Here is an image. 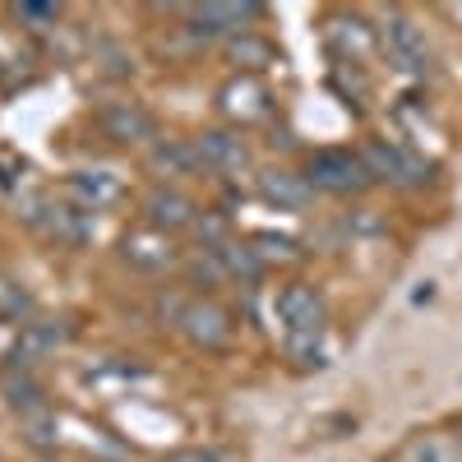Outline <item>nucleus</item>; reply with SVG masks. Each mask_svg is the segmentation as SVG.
Returning <instances> with one entry per match:
<instances>
[{
    "label": "nucleus",
    "mask_w": 462,
    "mask_h": 462,
    "mask_svg": "<svg viewBox=\"0 0 462 462\" xmlns=\"http://www.w3.org/2000/svg\"><path fill=\"white\" fill-rule=\"evenodd\" d=\"M5 189H10V180H5V171H0V195H5Z\"/></svg>",
    "instance_id": "nucleus-25"
},
{
    "label": "nucleus",
    "mask_w": 462,
    "mask_h": 462,
    "mask_svg": "<svg viewBox=\"0 0 462 462\" xmlns=\"http://www.w3.org/2000/svg\"><path fill=\"white\" fill-rule=\"evenodd\" d=\"M217 106H222L226 121H236V125L263 121L268 116V88L254 79V74H236V79H226L217 88Z\"/></svg>",
    "instance_id": "nucleus-8"
},
{
    "label": "nucleus",
    "mask_w": 462,
    "mask_h": 462,
    "mask_svg": "<svg viewBox=\"0 0 462 462\" xmlns=\"http://www.w3.org/2000/svg\"><path fill=\"white\" fill-rule=\"evenodd\" d=\"M259 195H263V204H273L278 213H300V208H310V204H315L310 180L296 176V171H282V167L259 176Z\"/></svg>",
    "instance_id": "nucleus-12"
},
{
    "label": "nucleus",
    "mask_w": 462,
    "mask_h": 462,
    "mask_svg": "<svg viewBox=\"0 0 462 462\" xmlns=\"http://www.w3.org/2000/svg\"><path fill=\"white\" fill-rule=\"evenodd\" d=\"M69 199L79 204L84 213H97V208H106V204H116L121 199V176H111V171H79V176H69Z\"/></svg>",
    "instance_id": "nucleus-13"
},
{
    "label": "nucleus",
    "mask_w": 462,
    "mask_h": 462,
    "mask_svg": "<svg viewBox=\"0 0 462 462\" xmlns=\"http://www.w3.org/2000/svg\"><path fill=\"white\" fill-rule=\"evenodd\" d=\"M189 143H195L204 171H245V167H250L245 139L231 134V130H204V134H195Z\"/></svg>",
    "instance_id": "nucleus-11"
},
{
    "label": "nucleus",
    "mask_w": 462,
    "mask_h": 462,
    "mask_svg": "<svg viewBox=\"0 0 462 462\" xmlns=\"http://www.w3.org/2000/svg\"><path fill=\"white\" fill-rule=\"evenodd\" d=\"M37 226L47 231V236H56V241H65V245H88L93 241V213H84L79 204H37V213H28Z\"/></svg>",
    "instance_id": "nucleus-9"
},
{
    "label": "nucleus",
    "mask_w": 462,
    "mask_h": 462,
    "mask_svg": "<svg viewBox=\"0 0 462 462\" xmlns=\"http://www.w3.org/2000/svg\"><path fill=\"white\" fill-rule=\"evenodd\" d=\"M65 337H69V328L65 324H23V333H19V346H14V365L23 370V365H32L37 356H51L56 346H65Z\"/></svg>",
    "instance_id": "nucleus-15"
},
{
    "label": "nucleus",
    "mask_w": 462,
    "mask_h": 462,
    "mask_svg": "<svg viewBox=\"0 0 462 462\" xmlns=\"http://www.w3.org/2000/svg\"><path fill=\"white\" fill-rule=\"evenodd\" d=\"M32 315V296L19 287V282H10V278H0V319H10V324H19V319H28Z\"/></svg>",
    "instance_id": "nucleus-21"
},
{
    "label": "nucleus",
    "mask_w": 462,
    "mask_h": 462,
    "mask_svg": "<svg viewBox=\"0 0 462 462\" xmlns=\"http://www.w3.org/2000/svg\"><path fill=\"white\" fill-rule=\"evenodd\" d=\"M305 180H310V189H324V195H361V189L374 185L365 158L352 152V148H319V152H310Z\"/></svg>",
    "instance_id": "nucleus-1"
},
{
    "label": "nucleus",
    "mask_w": 462,
    "mask_h": 462,
    "mask_svg": "<svg viewBox=\"0 0 462 462\" xmlns=\"http://www.w3.org/2000/svg\"><path fill=\"white\" fill-rule=\"evenodd\" d=\"M379 42H383L389 60H393L402 74H411V79L430 74V42H426V32H420L411 19L389 14V19H383V28H379Z\"/></svg>",
    "instance_id": "nucleus-3"
},
{
    "label": "nucleus",
    "mask_w": 462,
    "mask_h": 462,
    "mask_svg": "<svg viewBox=\"0 0 462 462\" xmlns=\"http://www.w3.org/2000/svg\"><path fill=\"white\" fill-rule=\"evenodd\" d=\"M14 19L42 28V23H56L60 19V5H32V0H23V5H14Z\"/></svg>",
    "instance_id": "nucleus-22"
},
{
    "label": "nucleus",
    "mask_w": 462,
    "mask_h": 462,
    "mask_svg": "<svg viewBox=\"0 0 462 462\" xmlns=\"http://www.w3.org/2000/svg\"><path fill=\"white\" fill-rule=\"evenodd\" d=\"M167 462H222V453H213V448H176Z\"/></svg>",
    "instance_id": "nucleus-24"
},
{
    "label": "nucleus",
    "mask_w": 462,
    "mask_h": 462,
    "mask_svg": "<svg viewBox=\"0 0 462 462\" xmlns=\"http://www.w3.org/2000/svg\"><path fill=\"white\" fill-rule=\"evenodd\" d=\"M143 213H148V226L152 231H162V236H171V231H185V226H195L199 222V204L180 195V189H152V195L143 199Z\"/></svg>",
    "instance_id": "nucleus-10"
},
{
    "label": "nucleus",
    "mask_w": 462,
    "mask_h": 462,
    "mask_svg": "<svg viewBox=\"0 0 462 462\" xmlns=\"http://www.w3.org/2000/svg\"><path fill=\"white\" fill-rule=\"evenodd\" d=\"M407 457L411 462H462V439H453V435H426V439L411 444Z\"/></svg>",
    "instance_id": "nucleus-19"
},
{
    "label": "nucleus",
    "mask_w": 462,
    "mask_h": 462,
    "mask_svg": "<svg viewBox=\"0 0 462 462\" xmlns=\"http://www.w3.org/2000/svg\"><path fill=\"white\" fill-rule=\"evenodd\" d=\"M250 250L259 254V263H273V259L291 263V259H300V245L291 236H273V231H259V236L250 241Z\"/></svg>",
    "instance_id": "nucleus-20"
},
{
    "label": "nucleus",
    "mask_w": 462,
    "mask_h": 462,
    "mask_svg": "<svg viewBox=\"0 0 462 462\" xmlns=\"http://www.w3.org/2000/svg\"><path fill=\"white\" fill-rule=\"evenodd\" d=\"M361 158H365L374 180H389L398 189H420V185H430V176H435V167L426 158H416V152H407L398 143H383V139H370L361 148Z\"/></svg>",
    "instance_id": "nucleus-2"
},
{
    "label": "nucleus",
    "mask_w": 462,
    "mask_h": 462,
    "mask_svg": "<svg viewBox=\"0 0 462 462\" xmlns=\"http://www.w3.org/2000/svg\"><path fill=\"white\" fill-rule=\"evenodd\" d=\"M278 319L287 324L291 342H319L324 333V300L315 287H305V282H291L278 291Z\"/></svg>",
    "instance_id": "nucleus-4"
},
{
    "label": "nucleus",
    "mask_w": 462,
    "mask_h": 462,
    "mask_svg": "<svg viewBox=\"0 0 462 462\" xmlns=\"http://www.w3.org/2000/svg\"><path fill=\"white\" fill-rule=\"evenodd\" d=\"M176 324H180V333L195 346H204V352H217V346L231 342V319H226L222 305H213V300H185V305H176Z\"/></svg>",
    "instance_id": "nucleus-6"
},
{
    "label": "nucleus",
    "mask_w": 462,
    "mask_h": 462,
    "mask_svg": "<svg viewBox=\"0 0 462 462\" xmlns=\"http://www.w3.org/2000/svg\"><path fill=\"white\" fill-rule=\"evenodd\" d=\"M148 162H152V171H162V176H195V171H204V162H199V152H195V143H189V139H162V143H152Z\"/></svg>",
    "instance_id": "nucleus-16"
},
{
    "label": "nucleus",
    "mask_w": 462,
    "mask_h": 462,
    "mask_svg": "<svg viewBox=\"0 0 462 462\" xmlns=\"http://www.w3.org/2000/svg\"><path fill=\"white\" fill-rule=\"evenodd\" d=\"M97 130H102V139H111V143H152L158 139V121H152V111H143L139 102H102L97 106Z\"/></svg>",
    "instance_id": "nucleus-5"
},
{
    "label": "nucleus",
    "mask_w": 462,
    "mask_h": 462,
    "mask_svg": "<svg viewBox=\"0 0 462 462\" xmlns=\"http://www.w3.org/2000/svg\"><path fill=\"white\" fill-rule=\"evenodd\" d=\"M263 14V5H189L185 10V28L195 37H236L245 32V23H254Z\"/></svg>",
    "instance_id": "nucleus-7"
},
{
    "label": "nucleus",
    "mask_w": 462,
    "mask_h": 462,
    "mask_svg": "<svg viewBox=\"0 0 462 462\" xmlns=\"http://www.w3.org/2000/svg\"><path fill=\"white\" fill-rule=\"evenodd\" d=\"M28 420H32V435H28V439H32L37 448H47V444H51V416L37 411V416H28Z\"/></svg>",
    "instance_id": "nucleus-23"
},
{
    "label": "nucleus",
    "mask_w": 462,
    "mask_h": 462,
    "mask_svg": "<svg viewBox=\"0 0 462 462\" xmlns=\"http://www.w3.org/2000/svg\"><path fill=\"white\" fill-rule=\"evenodd\" d=\"M125 259L134 263V268H148V273H158V268H171L176 263V250H171V241L162 236V231H130L125 236Z\"/></svg>",
    "instance_id": "nucleus-14"
},
{
    "label": "nucleus",
    "mask_w": 462,
    "mask_h": 462,
    "mask_svg": "<svg viewBox=\"0 0 462 462\" xmlns=\"http://www.w3.org/2000/svg\"><path fill=\"white\" fill-rule=\"evenodd\" d=\"M5 398H10V407H14L19 416H37V411H47V393H42V383H37L28 370H19V374H10V379H5Z\"/></svg>",
    "instance_id": "nucleus-17"
},
{
    "label": "nucleus",
    "mask_w": 462,
    "mask_h": 462,
    "mask_svg": "<svg viewBox=\"0 0 462 462\" xmlns=\"http://www.w3.org/2000/svg\"><path fill=\"white\" fill-rule=\"evenodd\" d=\"M226 56L236 60V65H245V69H259V65H268L273 60V42H263L259 32H236V37H226Z\"/></svg>",
    "instance_id": "nucleus-18"
}]
</instances>
